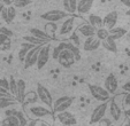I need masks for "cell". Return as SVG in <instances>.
<instances>
[{
    "label": "cell",
    "instance_id": "7bdbcfd3",
    "mask_svg": "<svg viewBox=\"0 0 130 126\" xmlns=\"http://www.w3.org/2000/svg\"><path fill=\"white\" fill-rule=\"evenodd\" d=\"M125 106H130V92H128L124 96V100H123Z\"/></svg>",
    "mask_w": 130,
    "mask_h": 126
},
{
    "label": "cell",
    "instance_id": "2e32d148",
    "mask_svg": "<svg viewBox=\"0 0 130 126\" xmlns=\"http://www.w3.org/2000/svg\"><path fill=\"white\" fill-rule=\"evenodd\" d=\"M27 93V84L23 79L16 80V100L19 102H23L24 95Z\"/></svg>",
    "mask_w": 130,
    "mask_h": 126
},
{
    "label": "cell",
    "instance_id": "44dd1931",
    "mask_svg": "<svg viewBox=\"0 0 130 126\" xmlns=\"http://www.w3.org/2000/svg\"><path fill=\"white\" fill-rule=\"evenodd\" d=\"M101 45L105 49H107L108 52H112V53H116L118 52V47H116V40L112 39L109 36L105 39V40L101 41Z\"/></svg>",
    "mask_w": 130,
    "mask_h": 126
},
{
    "label": "cell",
    "instance_id": "603a6c76",
    "mask_svg": "<svg viewBox=\"0 0 130 126\" xmlns=\"http://www.w3.org/2000/svg\"><path fill=\"white\" fill-rule=\"evenodd\" d=\"M17 103V100L13 99L10 96H3L0 97V109H5V108H9V107H13V106H16Z\"/></svg>",
    "mask_w": 130,
    "mask_h": 126
},
{
    "label": "cell",
    "instance_id": "f907efd6",
    "mask_svg": "<svg viewBox=\"0 0 130 126\" xmlns=\"http://www.w3.org/2000/svg\"><path fill=\"white\" fill-rule=\"evenodd\" d=\"M127 115L128 116H130V110H127Z\"/></svg>",
    "mask_w": 130,
    "mask_h": 126
},
{
    "label": "cell",
    "instance_id": "83f0119b",
    "mask_svg": "<svg viewBox=\"0 0 130 126\" xmlns=\"http://www.w3.org/2000/svg\"><path fill=\"white\" fill-rule=\"evenodd\" d=\"M63 49H66V41H61L60 44H58L57 46L54 47L53 51H52V57H53L54 60H57L59 54L61 53Z\"/></svg>",
    "mask_w": 130,
    "mask_h": 126
},
{
    "label": "cell",
    "instance_id": "db71d44e",
    "mask_svg": "<svg viewBox=\"0 0 130 126\" xmlns=\"http://www.w3.org/2000/svg\"><path fill=\"white\" fill-rule=\"evenodd\" d=\"M0 27H3V25H1V22H0Z\"/></svg>",
    "mask_w": 130,
    "mask_h": 126
},
{
    "label": "cell",
    "instance_id": "f546056e",
    "mask_svg": "<svg viewBox=\"0 0 130 126\" xmlns=\"http://www.w3.org/2000/svg\"><path fill=\"white\" fill-rule=\"evenodd\" d=\"M7 8V23H12L16 17V8L14 6H6Z\"/></svg>",
    "mask_w": 130,
    "mask_h": 126
},
{
    "label": "cell",
    "instance_id": "e575fe53",
    "mask_svg": "<svg viewBox=\"0 0 130 126\" xmlns=\"http://www.w3.org/2000/svg\"><path fill=\"white\" fill-rule=\"evenodd\" d=\"M29 49H31V48H28V47H21L20 48V51H19V60H20L21 62L24 61V58H25V56H27Z\"/></svg>",
    "mask_w": 130,
    "mask_h": 126
},
{
    "label": "cell",
    "instance_id": "ab89813d",
    "mask_svg": "<svg viewBox=\"0 0 130 126\" xmlns=\"http://www.w3.org/2000/svg\"><path fill=\"white\" fill-rule=\"evenodd\" d=\"M3 96H10V93L6 88L0 87V97H3Z\"/></svg>",
    "mask_w": 130,
    "mask_h": 126
},
{
    "label": "cell",
    "instance_id": "60d3db41",
    "mask_svg": "<svg viewBox=\"0 0 130 126\" xmlns=\"http://www.w3.org/2000/svg\"><path fill=\"white\" fill-rule=\"evenodd\" d=\"M0 14H1V18H3L4 21L7 23V8H6V6L3 8V10H1V13H0Z\"/></svg>",
    "mask_w": 130,
    "mask_h": 126
},
{
    "label": "cell",
    "instance_id": "4dcf8cb0",
    "mask_svg": "<svg viewBox=\"0 0 130 126\" xmlns=\"http://www.w3.org/2000/svg\"><path fill=\"white\" fill-rule=\"evenodd\" d=\"M108 36H109V33H108V29H106L105 27H103V28H100V29H97L96 30V37L100 41L105 40Z\"/></svg>",
    "mask_w": 130,
    "mask_h": 126
},
{
    "label": "cell",
    "instance_id": "d4e9b609",
    "mask_svg": "<svg viewBox=\"0 0 130 126\" xmlns=\"http://www.w3.org/2000/svg\"><path fill=\"white\" fill-rule=\"evenodd\" d=\"M44 29H45V32H46L50 37L54 38V34L57 33V31L59 30V28H58L57 22H47L46 24H45Z\"/></svg>",
    "mask_w": 130,
    "mask_h": 126
},
{
    "label": "cell",
    "instance_id": "484cf974",
    "mask_svg": "<svg viewBox=\"0 0 130 126\" xmlns=\"http://www.w3.org/2000/svg\"><path fill=\"white\" fill-rule=\"evenodd\" d=\"M1 126H20V121L16 116H6L1 120Z\"/></svg>",
    "mask_w": 130,
    "mask_h": 126
},
{
    "label": "cell",
    "instance_id": "7a4b0ae2",
    "mask_svg": "<svg viewBox=\"0 0 130 126\" xmlns=\"http://www.w3.org/2000/svg\"><path fill=\"white\" fill-rule=\"evenodd\" d=\"M89 90H90L91 95H92L96 100H98V101H100V102L108 101L109 97H110V94L104 87H101V86L89 84Z\"/></svg>",
    "mask_w": 130,
    "mask_h": 126
},
{
    "label": "cell",
    "instance_id": "7c38bea8",
    "mask_svg": "<svg viewBox=\"0 0 130 126\" xmlns=\"http://www.w3.org/2000/svg\"><path fill=\"white\" fill-rule=\"evenodd\" d=\"M100 45H101V41L96 36H92V37H88L85 39V41L83 44V48L86 52H93V51H97L100 47Z\"/></svg>",
    "mask_w": 130,
    "mask_h": 126
},
{
    "label": "cell",
    "instance_id": "b9f144b4",
    "mask_svg": "<svg viewBox=\"0 0 130 126\" xmlns=\"http://www.w3.org/2000/svg\"><path fill=\"white\" fill-rule=\"evenodd\" d=\"M122 90L123 91H125V92H130V80H128V81H125L124 84H123V86H122Z\"/></svg>",
    "mask_w": 130,
    "mask_h": 126
},
{
    "label": "cell",
    "instance_id": "1f68e13d",
    "mask_svg": "<svg viewBox=\"0 0 130 126\" xmlns=\"http://www.w3.org/2000/svg\"><path fill=\"white\" fill-rule=\"evenodd\" d=\"M23 40L27 41V43H30V44H32V45H35V46H37V45H44V44H46L45 41L40 40V39L36 38V37H34V36H24V37H23Z\"/></svg>",
    "mask_w": 130,
    "mask_h": 126
},
{
    "label": "cell",
    "instance_id": "836d02e7",
    "mask_svg": "<svg viewBox=\"0 0 130 126\" xmlns=\"http://www.w3.org/2000/svg\"><path fill=\"white\" fill-rule=\"evenodd\" d=\"M30 3H31V0H14L13 6L15 8H24L28 5H30Z\"/></svg>",
    "mask_w": 130,
    "mask_h": 126
},
{
    "label": "cell",
    "instance_id": "5b68a950",
    "mask_svg": "<svg viewBox=\"0 0 130 126\" xmlns=\"http://www.w3.org/2000/svg\"><path fill=\"white\" fill-rule=\"evenodd\" d=\"M107 107H108V102L105 101L103 103H100L99 106H97L93 109L92 114H91V118H90V123L91 124H97L105 117L106 111H107Z\"/></svg>",
    "mask_w": 130,
    "mask_h": 126
},
{
    "label": "cell",
    "instance_id": "9a60e30c",
    "mask_svg": "<svg viewBox=\"0 0 130 126\" xmlns=\"http://www.w3.org/2000/svg\"><path fill=\"white\" fill-rule=\"evenodd\" d=\"M74 22H75V18L71 16L64 18V22L62 23L61 28L59 29V33L61 36H66V34H69L74 29Z\"/></svg>",
    "mask_w": 130,
    "mask_h": 126
},
{
    "label": "cell",
    "instance_id": "ffe728a7",
    "mask_svg": "<svg viewBox=\"0 0 130 126\" xmlns=\"http://www.w3.org/2000/svg\"><path fill=\"white\" fill-rule=\"evenodd\" d=\"M30 33H31V36L36 37V38L40 39V40L45 41V43H47V41L52 40V37H50L48 34L46 33V32L44 31V30H40V29H37V28H32V29H30Z\"/></svg>",
    "mask_w": 130,
    "mask_h": 126
},
{
    "label": "cell",
    "instance_id": "52a82bcc",
    "mask_svg": "<svg viewBox=\"0 0 130 126\" xmlns=\"http://www.w3.org/2000/svg\"><path fill=\"white\" fill-rule=\"evenodd\" d=\"M57 60H58V62L60 63V66H62L63 68H70L74 63L76 62L74 54L67 48L63 49V51L59 54Z\"/></svg>",
    "mask_w": 130,
    "mask_h": 126
},
{
    "label": "cell",
    "instance_id": "6da1fadb",
    "mask_svg": "<svg viewBox=\"0 0 130 126\" xmlns=\"http://www.w3.org/2000/svg\"><path fill=\"white\" fill-rule=\"evenodd\" d=\"M40 17L43 19H45V21H47V22H59L61 19L69 17V13L64 12V10L53 9V10H48V12L42 14Z\"/></svg>",
    "mask_w": 130,
    "mask_h": 126
},
{
    "label": "cell",
    "instance_id": "f1b7e54d",
    "mask_svg": "<svg viewBox=\"0 0 130 126\" xmlns=\"http://www.w3.org/2000/svg\"><path fill=\"white\" fill-rule=\"evenodd\" d=\"M37 100H38L37 92H35V91H30L29 93H25L23 102H27V103H35V102H37Z\"/></svg>",
    "mask_w": 130,
    "mask_h": 126
},
{
    "label": "cell",
    "instance_id": "4316f807",
    "mask_svg": "<svg viewBox=\"0 0 130 126\" xmlns=\"http://www.w3.org/2000/svg\"><path fill=\"white\" fill-rule=\"evenodd\" d=\"M66 48L69 49V51H70L71 53L74 54V56H75V60H76V61H79V60H81V52H79L78 46L74 45L73 43L66 41Z\"/></svg>",
    "mask_w": 130,
    "mask_h": 126
},
{
    "label": "cell",
    "instance_id": "c3c4849f",
    "mask_svg": "<svg viewBox=\"0 0 130 126\" xmlns=\"http://www.w3.org/2000/svg\"><path fill=\"white\" fill-rule=\"evenodd\" d=\"M4 7H5V5H4L3 1L0 0V13H1V10H3V8H4Z\"/></svg>",
    "mask_w": 130,
    "mask_h": 126
},
{
    "label": "cell",
    "instance_id": "d6a6232c",
    "mask_svg": "<svg viewBox=\"0 0 130 126\" xmlns=\"http://www.w3.org/2000/svg\"><path fill=\"white\" fill-rule=\"evenodd\" d=\"M8 91H9V93L12 95H14V96H16V80H15L14 77H10L9 79H8Z\"/></svg>",
    "mask_w": 130,
    "mask_h": 126
},
{
    "label": "cell",
    "instance_id": "7402d4cb",
    "mask_svg": "<svg viewBox=\"0 0 130 126\" xmlns=\"http://www.w3.org/2000/svg\"><path fill=\"white\" fill-rule=\"evenodd\" d=\"M88 23L91 24L93 28L96 29H100V28L104 27V21H103V17L98 16V15H94V14H91L88 18Z\"/></svg>",
    "mask_w": 130,
    "mask_h": 126
},
{
    "label": "cell",
    "instance_id": "ba28073f",
    "mask_svg": "<svg viewBox=\"0 0 130 126\" xmlns=\"http://www.w3.org/2000/svg\"><path fill=\"white\" fill-rule=\"evenodd\" d=\"M43 45H37V46L32 47L31 49H29L28 52L27 56H25L24 61V69H28V68H31V67L36 66V62H37V57H38V53H39V49Z\"/></svg>",
    "mask_w": 130,
    "mask_h": 126
},
{
    "label": "cell",
    "instance_id": "3957f363",
    "mask_svg": "<svg viewBox=\"0 0 130 126\" xmlns=\"http://www.w3.org/2000/svg\"><path fill=\"white\" fill-rule=\"evenodd\" d=\"M50 53H51V46L48 44H44L39 49L38 53V57H37V62H36V67L38 69H43L46 63L50 60Z\"/></svg>",
    "mask_w": 130,
    "mask_h": 126
},
{
    "label": "cell",
    "instance_id": "f35d334b",
    "mask_svg": "<svg viewBox=\"0 0 130 126\" xmlns=\"http://www.w3.org/2000/svg\"><path fill=\"white\" fill-rule=\"evenodd\" d=\"M110 124H112V121H110L109 119H106V118H103L100 121H99V125L100 126H110Z\"/></svg>",
    "mask_w": 130,
    "mask_h": 126
},
{
    "label": "cell",
    "instance_id": "7dc6e473",
    "mask_svg": "<svg viewBox=\"0 0 130 126\" xmlns=\"http://www.w3.org/2000/svg\"><path fill=\"white\" fill-rule=\"evenodd\" d=\"M39 126H51V125H50V124H47V123H45V121H40Z\"/></svg>",
    "mask_w": 130,
    "mask_h": 126
},
{
    "label": "cell",
    "instance_id": "681fc988",
    "mask_svg": "<svg viewBox=\"0 0 130 126\" xmlns=\"http://www.w3.org/2000/svg\"><path fill=\"white\" fill-rule=\"evenodd\" d=\"M125 14H127L128 16H130V8H129V10H127V13H125Z\"/></svg>",
    "mask_w": 130,
    "mask_h": 126
},
{
    "label": "cell",
    "instance_id": "cb8c5ba5",
    "mask_svg": "<svg viewBox=\"0 0 130 126\" xmlns=\"http://www.w3.org/2000/svg\"><path fill=\"white\" fill-rule=\"evenodd\" d=\"M63 8L64 12L69 14L75 13L77 8V0H63Z\"/></svg>",
    "mask_w": 130,
    "mask_h": 126
},
{
    "label": "cell",
    "instance_id": "ee69618b",
    "mask_svg": "<svg viewBox=\"0 0 130 126\" xmlns=\"http://www.w3.org/2000/svg\"><path fill=\"white\" fill-rule=\"evenodd\" d=\"M1 1L5 6H13V4H14V0H1Z\"/></svg>",
    "mask_w": 130,
    "mask_h": 126
},
{
    "label": "cell",
    "instance_id": "277c9868",
    "mask_svg": "<svg viewBox=\"0 0 130 126\" xmlns=\"http://www.w3.org/2000/svg\"><path fill=\"white\" fill-rule=\"evenodd\" d=\"M36 92H37V95H38V99L44 104H46L47 108H52V106H53V97H52V94L50 93V91L45 86H43L42 84H38Z\"/></svg>",
    "mask_w": 130,
    "mask_h": 126
},
{
    "label": "cell",
    "instance_id": "30bf717a",
    "mask_svg": "<svg viewBox=\"0 0 130 126\" xmlns=\"http://www.w3.org/2000/svg\"><path fill=\"white\" fill-rule=\"evenodd\" d=\"M108 109H109V115L112 117V119L115 121L121 120L122 118V110H121V107L116 103L115 100H110L108 101Z\"/></svg>",
    "mask_w": 130,
    "mask_h": 126
},
{
    "label": "cell",
    "instance_id": "5bb4252c",
    "mask_svg": "<svg viewBox=\"0 0 130 126\" xmlns=\"http://www.w3.org/2000/svg\"><path fill=\"white\" fill-rule=\"evenodd\" d=\"M29 111L36 118H43V117L51 115V111H50L48 108L42 107V106H32V107L29 108Z\"/></svg>",
    "mask_w": 130,
    "mask_h": 126
},
{
    "label": "cell",
    "instance_id": "f6af8a7d",
    "mask_svg": "<svg viewBox=\"0 0 130 126\" xmlns=\"http://www.w3.org/2000/svg\"><path fill=\"white\" fill-rule=\"evenodd\" d=\"M121 3L124 6H127L128 8H130V0H121Z\"/></svg>",
    "mask_w": 130,
    "mask_h": 126
},
{
    "label": "cell",
    "instance_id": "4fadbf2b",
    "mask_svg": "<svg viewBox=\"0 0 130 126\" xmlns=\"http://www.w3.org/2000/svg\"><path fill=\"white\" fill-rule=\"evenodd\" d=\"M118 12H115V10H113V12H109L108 14H106V16L103 18L104 21V27L106 28V29H112V28H114L116 25V22H118Z\"/></svg>",
    "mask_w": 130,
    "mask_h": 126
},
{
    "label": "cell",
    "instance_id": "bcb514c9",
    "mask_svg": "<svg viewBox=\"0 0 130 126\" xmlns=\"http://www.w3.org/2000/svg\"><path fill=\"white\" fill-rule=\"evenodd\" d=\"M36 125V120H29V123L27 124V126H35Z\"/></svg>",
    "mask_w": 130,
    "mask_h": 126
},
{
    "label": "cell",
    "instance_id": "816d5d0a",
    "mask_svg": "<svg viewBox=\"0 0 130 126\" xmlns=\"http://www.w3.org/2000/svg\"><path fill=\"white\" fill-rule=\"evenodd\" d=\"M127 124H128V125L130 126V119H129V120H128V123H127Z\"/></svg>",
    "mask_w": 130,
    "mask_h": 126
},
{
    "label": "cell",
    "instance_id": "8d00e7d4",
    "mask_svg": "<svg viewBox=\"0 0 130 126\" xmlns=\"http://www.w3.org/2000/svg\"><path fill=\"white\" fill-rule=\"evenodd\" d=\"M0 87H4L6 88V90L8 91V79H6V78H0ZM9 92V91H8Z\"/></svg>",
    "mask_w": 130,
    "mask_h": 126
},
{
    "label": "cell",
    "instance_id": "74e56055",
    "mask_svg": "<svg viewBox=\"0 0 130 126\" xmlns=\"http://www.w3.org/2000/svg\"><path fill=\"white\" fill-rule=\"evenodd\" d=\"M8 40H10L9 37L5 36V34H3V33H0V47L3 46V45L5 44V43H7Z\"/></svg>",
    "mask_w": 130,
    "mask_h": 126
},
{
    "label": "cell",
    "instance_id": "ac0fdd59",
    "mask_svg": "<svg viewBox=\"0 0 130 126\" xmlns=\"http://www.w3.org/2000/svg\"><path fill=\"white\" fill-rule=\"evenodd\" d=\"M78 32L82 34L83 37L88 38V37H92V36H96V28H93L91 24L89 23H83L78 27Z\"/></svg>",
    "mask_w": 130,
    "mask_h": 126
},
{
    "label": "cell",
    "instance_id": "d590c367",
    "mask_svg": "<svg viewBox=\"0 0 130 126\" xmlns=\"http://www.w3.org/2000/svg\"><path fill=\"white\" fill-rule=\"evenodd\" d=\"M0 33L5 34V36L9 37V38L13 37V31L10 29H8L7 27H0Z\"/></svg>",
    "mask_w": 130,
    "mask_h": 126
},
{
    "label": "cell",
    "instance_id": "8fae6325",
    "mask_svg": "<svg viewBox=\"0 0 130 126\" xmlns=\"http://www.w3.org/2000/svg\"><path fill=\"white\" fill-rule=\"evenodd\" d=\"M57 119L61 124H63V125H66V126L75 125V124H76V121H77L76 118H75V116H74L71 112L67 111V110L61 111V112H58V114H57Z\"/></svg>",
    "mask_w": 130,
    "mask_h": 126
},
{
    "label": "cell",
    "instance_id": "e0dca14e",
    "mask_svg": "<svg viewBox=\"0 0 130 126\" xmlns=\"http://www.w3.org/2000/svg\"><path fill=\"white\" fill-rule=\"evenodd\" d=\"M94 0H79L77 1V8L76 12L79 14H88L93 6Z\"/></svg>",
    "mask_w": 130,
    "mask_h": 126
},
{
    "label": "cell",
    "instance_id": "8992f818",
    "mask_svg": "<svg viewBox=\"0 0 130 126\" xmlns=\"http://www.w3.org/2000/svg\"><path fill=\"white\" fill-rule=\"evenodd\" d=\"M74 99L70 96H61L57 100V101L53 102V106H52V109L54 112H61L64 110H68L69 107L73 104Z\"/></svg>",
    "mask_w": 130,
    "mask_h": 126
},
{
    "label": "cell",
    "instance_id": "d6986e66",
    "mask_svg": "<svg viewBox=\"0 0 130 126\" xmlns=\"http://www.w3.org/2000/svg\"><path fill=\"white\" fill-rule=\"evenodd\" d=\"M108 33H109V37L112 39L118 40V39H121L122 37H124L127 34V29L121 28V27H114L108 30Z\"/></svg>",
    "mask_w": 130,
    "mask_h": 126
},
{
    "label": "cell",
    "instance_id": "f5cc1de1",
    "mask_svg": "<svg viewBox=\"0 0 130 126\" xmlns=\"http://www.w3.org/2000/svg\"><path fill=\"white\" fill-rule=\"evenodd\" d=\"M124 126H129V125H128V124H125V125H124Z\"/></svg>",
    "mask_w": 130,
    "mask_h": 126
},
{
    "label": "cell",
    "instance_id": "9c48e42d",
    "mask_svg": "<svg viewBox=\"0 0 130 126\" xmlns=\"http://www.w3.org/2000/svg\"><path fill=\"white\" fill-rule=\"evenodd\" d=\"M118 87H119V81L118 78L115 77V75H108L105 79V82H104V88L109 94H114L118 91Z\"/></svg>",
    "mask_w": 130,
    "mask_h": 126
}]
</instances>
